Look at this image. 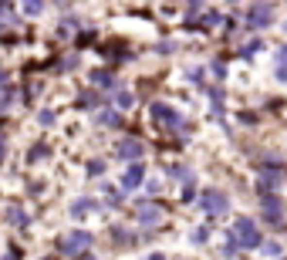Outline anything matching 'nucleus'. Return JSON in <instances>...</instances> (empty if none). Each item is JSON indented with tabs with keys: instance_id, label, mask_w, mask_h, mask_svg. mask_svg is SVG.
<instances>
[{
	"instance_id": "f257e3e1",
	"label": "nucleus",
	"mask_w": 287,
	"mask_h": 260,
	"mask_svg": "<svg viewBox=\"0 0 287 260\" xmlns=\"http://www.w3.org/2000/svg\"><path fill=\"white\" fill-rule=\"evenodd\" d=\"M230 233L236 237V243H240V247H260V233H257L253 220H247V216H240V220L233 223V230H230Z\"/></svg>"
},
{
	"instance_id": "0eeeda50",
	"label": "nucleus",
	"mask_w": 287,
	"mask_h": 260,
	"mask_svg": "<svg viewBox=\"0 0 287 260\" xmlns=\"http://www.w3.org/2000/svg\"><path fill=\"white\" fill-rule=\"evenodd\" d=\"M264 206H267V220H281V203H277L274 196H267Z\"/></svg>"
},
{
	"instance_id": "a211bd4d",
	"label": "nucleus",
	"mask_w": 287,
	"mask_h": 260,
	"mask_svg": "<svg viewBox=\"0 0 287 260\" xmlns=\"http://www.w3.org/2000/svg\"><path fill=\"white\" fill-rule=\"evenodd\" d=\"M7 216H10V223H27V216H24V213H20V209H10V213H7Z\"/></svg>"
},
{
	"instance_id": "6e6552de",
	"label": "nucleus",
	"mask_w": 287,
	"mask_h": 260,
	"mask_svg": "<svg viewBox=\"0 0 287 260\" xmlns=\"http://www.w3.org/2000/svg\"><path fill=\"white\" fill-rule=\"evenodd\" d=\"M88 209H98V203H91V199H78V203L71 206V213H74V216H84Z\"/></svg>"
},
{
	"instance_id": "2eb2a0df",
	"label": "nucleus",
	"mask_w": 287,
	"mask_h": 260,
	"mask_svg": "<svg viewBox=\"0 0 287 260\" xmlns=\"http://www.w3.org/2000/svg\"><path fill=\"white\" fill-rule=\"evenodd\" d=\"M115 102H118V108H129V105H132V102H135V98H132V95H129V91H122V95H118V98H115Z\"/></svg>"
},
{
	"instance_id": "20e7f679",
	"label": "nucleus",
	"mask_w": 287,
	"mask_h": 260,
	"mask_svg": "<svg viewBox=\"0 0 287 260\" xmlns=\"http://www.w3.org/2000/svg\"><path fill=\"white\" fill-rule=\"evenodd\" d=\"M250 24H253V27H267V24H270V3H257V7L250 10Z\"/></svg>"
},
{
	"instance_id": "4468645a",
	"label": "nucleus",
	"mask_w": 287,
	"mask_h": 260,
	"mask_svg": "<svg viewBox=\"0 0 287 260\" xmlns=\"http://www.w3.org/2000/svg\"><path fill=\"white\" fill-rule=\"evenodd\" d=\"M81 105H101V95H91V91H84V95H81Z\"/></svg>"
},
{
	"instance_id": "423d86ee",
	"label": "nucleus",
	"mask_w": 287,
	"mask_h": 260,
	"mask_svg": "<svg viewBox=\"0 0 287 260\" xmlns=\"http://www.w3.org/2000/svg\"><path fill=\"white\" fill-rule=\"evenodd\" d=\"M139 183H142V166L135 162V166H132V169H129L125 176H122V190H135Z\"/></svg>"
},
{
	"instance_id": "ddd939ff",
	"label": "nucleus",
	"mask_w": 287,
	"mask_h": 260,
	"mask_svg": "<svg viewBox=\"0 0 287 260\" xmlns=\"http://www.w3.org/2000/svg\"><path fill=\"white\" fill-rule=\"evenodd\" d=\"M24 10L27 14H41L44 10V0H24Z\"/></svg>"
},
{
	"instance_id": "7ed1b4c3",
	"label": "nucleus",
	"mask_w": 287,
	"mask_h": 260,
	"mask_svg": "<svg viewBox=\"0 0 287 260\" xmlns=\"http://www.w3.org/2000/svg\"><path fill=\"white\" fill-rule=\"evenodd\" d=\"M91 243V233H71V237H65L61 240V247L68 250V254H78L81 247H88Z\"/></svg>"
},
{
	"instance_id": "1a4fd4ad",
	"label": "nucleus",
	"mask_w": 287,
	"mask_h": 260,
	"mask_svg": "<svg viewBox=\"0 0 287 260\" xmlns=\"http://www.w3.org/2000/svg\"><path fill=\"white\" fill-rule=\"evenodd\" d=\"M152 115H155V119H169V122H176V112H172L169 105H152Z\"/></svg>"
},
{
	"instance_id": "f03ea898",
	"label": "nucleus",
	"mask_w": 287,
	"mask_h": 260,
	"mask_svg": "<svg viewBox=\"0 0 287 260\" xmlns=\"http://www.w3.org/2000/svg\"><path fill=\"white\" fill-rule=\"evenodd\" d=\"M203 209H210V213H223V209H226V193H219V190H206V193H203Z\"/></svg>"
},
{
	"instance_id": "6ab92c4d",
	"label": "nucleus",
	"mask_w": 287,
	"mask_h": 260,
	"mask_svg": "<svg viewBox=\"0 0 287 260\" xmlns=\"http://www.w3.org/2000/svg\"><path fill=\"white\" fill-rule=\"evenodd\" d=\"M149 260H166V257H159V254H152V257H149Z\"/></svg>"
},
{
	"instance_id": "9b49d317",
	"label": "nucleus",
	"mask_w": 287,
	"mask_h": 260,
	"mask_svg": "<svg viewBox=\"0 0 287 260\" xmlns=\"http://www.w3.org/2000/svg\"><path fill=\"white\" fill-rule=\"evenodd\" d=\"M139 216H142V223H155V220H159V209H155V206L149 209V203H145V206H142V213H139Z\"/></svg>"
},
{
	"instance_id": "9d476101",
	"label": "nucleus",
	"mask_w": 287,
	"mask_h": 260,
	"mask_svg": "<svg viewBox=\"0 0 287 260\" xmlns=\"http://www.w3.org/2000/svg\"><path fill=\"white\" fill-rule=\"evenodd\" d=\"M274 186H277V176H274V173H264V176H260V183H257V190H264V193H267V190H274Z\"/></svg>"
},
{
	"instance_id": "f8f14e48",
	"label": "nucleus",
	"mask_w": 287,
	"mask_h": 260,
	"mask_svg": "<svg viewBox=\"0 0 287 260\" xmlns=\"http://www.w3.org/2000/svg\"><path fill=\"white\" fill-rule=\"evenodd\" d=\"M98 122L101 125H118V115L115 112H98Z\"/></svg>"
},
{
	"instance_id": "39448f33",
	"label": "nucleus",
	"mask_w": 287,
	"mask_h": 260,
	"mask_svg": "<svg viewBox=\"0 0 287 260\" xmlns=\"http://www.w3.org/2000/svg\"><path fill=\"white\" fill-rule=\"evenodd\" d=\"M139 156H142V145L135 139H129V142L118 145V159H139Z\"/></svg>"
},
{
	"instance_id": "f3484780",
	"label": "nucleus",
	"mask_w": 287,
	"mask_h": 260,
	"mask_svg": "<svg viewBox=\"0 0 287 260\" xmlns=\"http://www.w3.org/2000/svg\"><path fill=\"white\" fill-rule=\"evenodd\" d=\"M91 81H95V85H112V74H98V71H95Z\"/></svg>"
},
{
	"instance_id": "dca6fc26",
	"label": "nucleus",
	"mask_w": 287,
	"mask_h": 260,
	"mask_svg": "<svg viewBox=\"0 0 287 260\" xmlns=\"http://www.w3.org/2000/svg\"><path fill=\"white\" fill-rule=\"evenodd\" d=\"M277 78H287V48L281 51V68H277Z\"/></svg>"
}]
</instances>
